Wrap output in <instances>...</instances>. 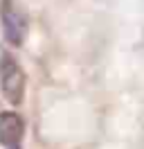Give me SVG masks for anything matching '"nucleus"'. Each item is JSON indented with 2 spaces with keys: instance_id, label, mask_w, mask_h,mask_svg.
Here are the masks:
<instances>
[{
  "instance_id": "f03ea898",
  "label": "nucleus",
  "mask_w": 144,
  "mask_h": 149,
  "mask_svg": "<svg viewBox=\"0 0 144 149\" xmlns=\"http://www.w3.org/2000/svg\"><path fill=\"white\" fill-rule=\"evenodd\" d=\"M0 23H2V32L11 45H23L27 36V11L18 0H2L0 2Z\"/></svg>"
},
{
  "instance_id": "7ed1b4c3",
  "label": "nucleus",
  "mask_w": 144,
  "mask_h": 149,
  "mask_svg": "<svg viewBox=\"0 0 144 149\" xmlns=\"http://www.w3.org/2000/svg\"><path fill=\"white\" fill-rule=\"evenodd\" d=\"M25 138V120L16 111L0 113V145L5 149H20Z\"/></svg>"
},
{
  "instance_id": "f257e3e1",
  "label": "nucleus",
  "mask_w": 144,
  "mask_h": 149,
  "mask_svg": "<svg viewBox=\"0 0 144 149\" xmlns=\"http://www.w3.org/2000/svg\"><path fill=\"white\" fill-rule=\"evenodd\" d=\"M0 93L14 106H18L25 97V72L20 63L7 52L0 56Z\"/></svg>"
}]
</instances>
